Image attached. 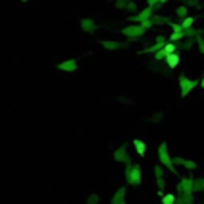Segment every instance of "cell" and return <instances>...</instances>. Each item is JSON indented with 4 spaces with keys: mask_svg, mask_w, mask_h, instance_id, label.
Returning <instances> with one entry per match:
<instances>
[{
    "mask_svg": "<svg viewBox=\"0 0 204 204\" xmlns=\"http://www.w3.org/2000/svg\"><path fill=\"white\" fill-rule=\"evenodd\" d=\"M168 62H169V66H171V67H175L179 64V57L175 56V54H169V56H168Z\"/></svg>",
    "mask_w": 204,
    "mask_h": 204,
    "instance_id": "obj_1",
    "label": "cell"
},
{
    "mask_svg": "<svg viewBox=\"0 0 204 204\" xmlns=\"http://www.w3.org/2000/svg\"><path fill=\"white\" fill-rule=\"evenodd\" d=\"M191 24H193V19L191 18H187L185 22H183V27H188V26H191Z\"/></svg>",
    "mask_w": 204,
    "mask_h": 204,
    "instance_id": "obj_2",
    "label": "cell"
},
{
    "mask_svg": "<svg viewBox=\"0 0 204 204\" xmlns=\"http://www.w3.org/2000/svg\"><path fill=\"white\" fill-rule=\"evenodd\" d=\"M171 51H174V46H172V45H168V46H166V53H171Z\"/></svg>",
    "mask_w": 204,
    "mask_h": 204,
    "instance_id": "obj_3",
    "label": "cell"
},
{
    "mask_svg": "<svg viewBox=\"0 0 204 204\" xmlns=\"http://www.w3.org/2000/svg\"><path fill=\"white\" fill-rule=\"evenodd\" d=\"M177 13H179L180 16H185V8H179V11H177Z\"/></svg>",
    "mask_w": 204,
    "mask_h": 204,
    "instance_id": "obj_4",
    "label": "cell"
},
{
    "mask_svg": "<svg viewBox=\"0 0 204 204\" xmlns=\"http://www.w3.org/2000/svg\"><path fill=\"white\" fill-rule=\"evenodd\" d=\"M187 3H193V5H198V2H196V0H185Z\"/></svg>",
    "mask_w": 204,
    "mask_h": 204,
    "instance_id": "obj_5",
    "label": "cell"
}]
</instances>
